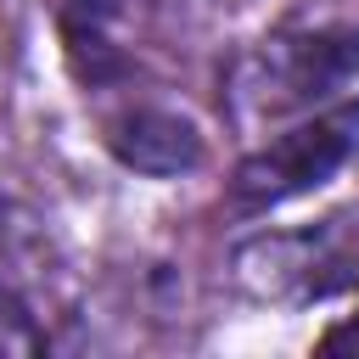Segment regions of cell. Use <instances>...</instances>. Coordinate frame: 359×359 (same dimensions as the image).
Here are the masks:
<instances>
[{
	"mask_svg": "<svg viewBox=\"0 0 359 359\" xmlns=\"http://www.w3.org/2000/svg\"><path fill=\"white\" fill-rule=\"evenodd\" d=\"M359 79V28L348 22H286L252 39L224 67V118L264 129L337 101Z\"/></svg>",
	"mask_w": 359,
	"mask_h": 359,
	"instance_id": "obj_1",
	"label": "cell"
},
{
	"mask_svg": "<svg viewBox=\"0 0 359 359\" xmlns=\"http://www.w3.org/2000/svg\"><path fill=\"white\" fill-rule=\"evenodd\" d=\"M230 286L269 309H314L359 292V208L314 224L258 230L230 247Z\"/></svg>",
	"mask_w": 359,
	"mask_h": 359,
	"instance_id": "obj_2",
	"label": "cell"
},
{
	"mask_svg": "<svg viewBox=\"0 0 359 359\" xmlns=\"http://www.w3.org/2000/svg\"><path fill=\"white\" fill-rule=\"evenodd\" d=\"M359 151V101H325L314 112H303V123L269 135L264 146H252L230 180H224V202L230 213H269L292 196L320 191L348 157Z\"/></svg>",
	"mask_w": 359,
	"mask_h": 359,
	"instance_id": "obj_3",
	"label": "cell"
},
{
	"mask_svg": "<svg viewBox=\"0 0 359 359\" xmlns=\"http://www.w3.org/2000/svg\"><path fill=\"white\" fill-rule=\"evenodd\" d=\"M101 146L146 180H180L208 163V140L185 112L168 107H118L101 118Z\"/></svg>",
	"mask_w": 359,
	"mask_h": 359,
	"instance_id": "obj_4",
	"label": "cell"
},
{
	"mask_svg": "<svg viewBox=\"0 0 359 359\" xmlns=\"http://www.w3.org/2000/svg\"><path fill=\"white\" fill-rule=\"evenodd\" d=\"M123 0H56V39L62 62L84 90H107L129 79V50L118 39Z\"/></svg>",
	"mask_w": 359,
	"mask_h": 359,
	"instance_id": "obj_5",
	"label": "cell"
},
{
	"mask_svg": "<svg viewBox=\"0 0 359 359\" xmlns=\"http://www.w3.org/2000/svg\"><path fill=\"white\" fill-rule=\"evenodd\" d=\"M62 275V241L39 208L22 196L0 191V280L17 286L22 297H39Z\"/></svg>",
	"mask_w": 359,
	"mask_h": 359,
	"instance_id": "obj_6",
	"label": "cell"
},
{
	"mask_svg": "<svg viewBox=\"0 0 359 359\" xmlns=\"http://www.w3.org/2000/svg\"><path fill=\"white\" fill-rule=\"evenodd\" d=\"M45 348H50V331L34 314V297H22L17 286L0 280V359H28Z\"/></svg>",
	"mask_w": 359,
	"mask_h": 359,
	"instance_id": "obj_7",
	"label": "cell"
},
{
	"mask_svg": "<svg viewBox=\"0 0 359 359\" xmlns=\"http://www.w3.org/2000/svg\"><path fill=\"white\" fill-rule=\"evenodd\" d=\"M314 348H320V353H342V348H359V314H353V320H342V325H331V331H325Z\"/></svg>",
	"mask_w": 359,
	"mask_h": 359,
	"instance_id": "obj_8",
	"label": "cell"
}]
</instances>
